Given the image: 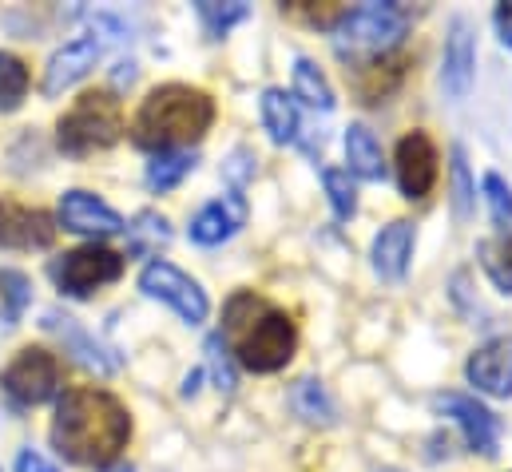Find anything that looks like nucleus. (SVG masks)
Returning a JSON list of instances; mask_svg holds the SVG:
<instances>
[{
  "label": "nucleus",
  "mask_w": 512,
  "mask_h": 472,
  "mask_svg": "<svg viewBox=\"0 0 512 472\" xmlns=\"http://www.w3.org/2000/svg\"><path fill=\"white\" fill-rule=\"evenodd\" d=\"M96 60H100V40L96 36H80V40L64 44L44 68V96H60L72 84H80L96 68Z\"/></svg>",
  "instance_id": "obj_15"
},
{
  "label": "nucleus",
  "mask_w": 512,
  "mask_h": 472,
  "mask_svg": "<svg viewBox=\"0 0 512 472\" xmlns=\"http://www.w3.org/2000/svg\"><path fill=\"white\" fill-rule=\"evenodd\" d=\"M346 163H350L354 175H362L370 183H378L385 175L382 147H378V139H374V131L366 123H350L346 127Z\"/></svg>",
  "instance_id": "obj_19"
},
{
  "label": "nucleus",
  "mask_w": 512,
  "mask_h": 472,
  "mask_svg": "<svg viewBox=\"0 0 512 472\" xmlns=\"http://www.w3.org/2000/svg\"><path fill=\"white\" fill-rule=\"evenodd\" d=\"M215 123V100L191 84H163L147 92L139 112L131 119V139L143 151H187L199 143Z\"/></svg>",
  "instance_id": "obj_3"
},
{
  "label": "nucleus",
  "mask_w": 512,
  "mask_h": 472,
  "mask_svg": "<svg viewBox=\"0 0 512 472\" xmlns=\"http://www.w3.org/2000/svg\"><path fill=\"white\" fill-rule=\"evenodd\" d=\"M104 472H135L131 465H116V469H104Z\"/></svg>",
  "instance_id": "obj_36"
},
{
  "label": "nucleus",
  "mask_w": 512,
  "mask_h": 472,
  "mask_svg": "<svg viewBox=\"0 0 512 472\" xmlns=\"http://www.w3.org/2000/svg\"><path fill=\"white\" fill-rule=\"evenodd\" d=\"M195 151H163V155H155L151 163H147V187L151 191H175L191 171H195Z\"/></svg>",
  "instance_id": "obj_22"
},
{
  "label": "nucleus",
  "mask_w": 512,
  "mask_h": 472,
  "mask_svg": "<svg viewBox=\"0 0 512 472\" xmlns=\"http://www.w3.org/2000/svg\"><path fill=\"white\" fill-rule=\"evenodd\" d=\"M56 238L52 215L40 207H24L12 199H0V246L4 250H44Z\"/></svg>",
  "instance_id": "obj_11"
},
{
  "label": "nucleus",
  "mask_w": 512,
  "mask_h": 472,
  "mask_svg": "<svg viewBox=\"0 0 512 472\" xmlns=\"http://www.w3.org/2000/svg\"><path fill=\"white\" fill-rule=\"evenodd\" d=\"M405 72H409V60L397 56V52L378 56V60H366V64H358V72H354V92H358L362 104H385V100L401 88Z\"/></svg>",
  "instance_id": "obj_17"
},
{
  "label": "nucleus",
  "mask_w": 512,
  "mask_h": 472,
  "mask_svg": "<svg viewBox=\"0 0 512 472\" xmlns=\"http://www.w3.org/2000/svg\"><path fill=\"white\" fill-rule=\"evenodd\" d=\"M485 199L493 207V219L501 223V231H509L512 223V191L501 175H485Z\"/></svg>",
  "instance_id": "obj_32"
},
{
  "label": "nucleus",
  "mask_w": 512,
  "mask_h": 472,
  "mask_svg": "<svg viewBox=\"0 0 512 472\" xmlns=\"http://www.w3.org/2000/svg\"><path fill=\"white\" fill-rule=\"evenodd\" d=\"M131 441L128 405L96 385H76L60 397L52 417V445L64 461L84 469H108Z\"/></svg>",
  "instance_id": "obj_1"
},
{
  "label": "nucleus",
  "mask_w": 512,
  "mask_h": 472,
  "mask_svg": "<svg viewBox=\"0 0 512 472\" xmlns=\"http://www.w3.org/2000/svg\"><path fill=\"white\" fill-rule=\"evenodd\" d=\"M124 274V258L116 254V250H108V246H76V250H68V254H60L56 262H52V278H56V286L64 290V294H72V298H88V294H96L100 286H108V282H116Z\"/></svg>",
  "instance_id": "obj_7"
},
{
  "label": "nucleus",
  "mask_w": 512,
  "mask_h": 472,
  "mask_svg": "<svg viewBox=\"0 0 512 472\" xmlns=\"http://www.w3.org/2000/svg\"><path fill=\"white\" fill-rule=\"evenodd\" d=\"M473 72H477V44H473V28L465 16H457L449 24V40H445V56H441V88L449 100H465L473 88Z\"/></svg>",
  "instance_id": "obj_12"
},
{
  "label": "nucleus",
  "mask_w": 512,
  "mask_h": 472,
  "mask_svg": "<svg viewBox=\"0 0 512 472\" xmlns=\"http://www.w3.org/2000/svg\"><path fill=\"white\" fill-rule=\"evenodd\" d=\"M282 12L314 24V28H338L346 16H350V4H338V0H326V4H314V0H294V4H282Z\"/></svg>",
  "instance_id": "obj_27"
},
{
  "label": "nucleus",
  "mask_w": 512,
  "mask_h": 472,
  "mask_svg": "<svg viewBox=\"0 0 512 472\" xmlns=\"http://www.w3.org/2000/svg\"><path fill=\"white\" fill-rule=\"evenodd\" d=\"M28 96V64L12 52H0V112H16Z\"/></svg>",
  "instance_id": "obj_24"
},
{
  "label": "nucleus",
  "mask_w": 512,
  "mask_h": 472,
  "mask_svg": "<svg viewBox=\"0 0 512 472\" xmlns=\"http://www.w3.org/2000/svg\"><path fill=\"white\" fill-rule=\"evenodd\" d=\"M60 227L72 235L108 238L124 231V219L104 199H96L92 191H64L60 195Z\"/></svg>",
  "instance_id": "obj_13"
},
{
  "label": "nucleus",
  "mask_w": 512,
  "mask_h": 472,
  "mask_svg": "<svg viewBox=\"0 0 512 472\" xmlns=\"http://www.w3.org/2000/svg\"><path fill=\"white\" fill-rule=\"evenodd\" d=\"M433 405L457 421V429L465 433V445L473 453H481L485 461H493L501 449H497V433H501V421L477 401V397H465V393H437Z\"/></svg>",
  "instance_id": "obj_10"
},
{
  "label": "nucleus",
  "mask_w": 512,
  "mask_h": 472,
  "mask_svg": "<svg viewBox=\"0 0 512 472\" xmlns=\"http://www.w3.org/2000/svg\"><path fill=\"white\" fill-rule=\"evenodd\" d=\"M258 112H262V127L270 131L274 143H294L298 139V131H302L298 108L282 88H266L262 100H258Z\"/></svg>",
  "instance_id": "obj_20"
},
{
  "label": "nucleus",
  "mask_w": 512,
  "mask_h": 472,
  "mask_svg": "<svg viewBox=\"0 0 512 472\" xmlns=\"http://www.w3.org/2000/svg\"><path fill=\"white\" fill-rule=\"evenodd\" d=\"M139 290H143L147 298L167 302L187 326H199V322H207V314H211V302H207L203 286H199L191 274H183L179 266L163 262V258H155V262L143 266V274H139Z\"/></svg>",
  "instance_id": "obj_8"
},
{
  "label": "nucleus",
  "mask_w": 512,
  "mask_h": 472,
  "mask_svg": "<svg viewBox=\"0 0 512 472\" xmlns=\"http://www.w3.org/2000/svg\"><path fill=\"white\" fill-rule=\"evenodd\" d=\"M16 472H56L40 453H32V449H24L20 457H16Z\"/></svg>",
  "instance_id": "obj_34"
},
{
  "label": "nucleus",
  "mask_w": 512,
  "mask_h": 472,
  "mask_svg": "<svg viewBox=\"0 0 512 472\" xmlns=\"http://www.w3.org/2000/svg\"><path fill=\"white\" fill-rule=\"evenodd\" d=\"M385 472H393V469H385Z\"/></svg>",
  "instance_id": "obj_37"
},
{
  "label": "nucleus",
  "mask_w": 512,
  "mask_h": 472,
  "mask_svg": "<svg viewBox=\"0 0 512 472\" xmlns=\"http://www.w3.org/2000/svg\"><path fill=\"white\" fill-rule=\"evenodd\" d=\"M207 354H211V365H215V381H219V389H227V393H231V389H235V369H231V365H227V350H223V338H211V342H207Z\"/></svg>",
  "instance_id": "obj_33"
},
{
  "label": "nucleus",
  "mask_w": 512,
  "mask_h": 472,
  "mask_svg": "<svg viewBox=\"0 0 512 472\" xmlns=\"http://www.w3.org/2000/svg\"><path fill=\"white\" fill-rule=\"evenodd\" d=\"M465 377L477 393L489 397H512V338H493L469 357Z\"/></svg>",
  "instance_id": "obj_14"
},
{
  "label": "nucleus",
  "mask_w": 512,
  "mask_h": 472,
  "mask_svg": "<svg viewBox=\"0 0 512 472\" xmlns=\"http://www.w3.org/2000/svg\"><path fill=\"white\" fill-rule=\"evenodd\" d=\"M28 298H32L28 278L16 274V270H0V322H4V326H12V322L24 314Z\"/></svg>",
  "instance_id": "obj_28"
},
{
  "label": "nucleus",
  "mask_w": 512,
  "mask_h": 472,
  "mask_svg": "<svg viewBox=\"0 0 512 472\" xmlns=\"http://www.w3.org/2000/svg\"><path fill=\"white\" fill-rule=\"evenodd\" d=\"M294 96H298L302 104L318 108V112H330V108H334V88H330L326 72H322L314 60H306V56L294 60Z\"/></svg>",
  "instance_id": "obj_21"
},
{
  "label": "nucleus",
  "mask_w": 512,
  "mask_h": 472,
  "mask_svg": "<svg viewBox=\"0 0 512 472\" xmlns=\"http://www.w3.org/2000/svg\"><path fill=\"white\" fill-rule=\"evenodd\" d=\"M243 223H247V199H243L239 191H227L223 199L207 203V207L191 219V242H199V246H219V242L239 235Z\"/></svg>",
  "instance_id": "obj_16"
},
{
  "label": "nucleus",
  "mask_w": 512,
  "mask_h": 472,
  "mask_svg": "<svg viewBox=\"0 0 512 472\" xmlns=\"http://www.w3.org/2000/svg\"><path fill=\"white\" fill-rule=\"evenodd\" d=\"M437 163H441V155H437V147H433V139L425 131L401 135V143L393 151V171H397V187H401V195L409 203L413 199H425L433 191V183L441 175Z\"/></svg>",
  "instance_id": "obj_9"
},
{
  "label": "nucleus",
  "mask_w": 512,
  "mask_h": 472,
  "mask_svg": "<svg viewBox=\"0 0 512 472\" xmlns=\"http://www.w3.org/2000/svg\"><path fill=\"white\" fill-rule=\"evenodd\" d=\"M370 258H374V270L382 274L385 282H397V278H405V270H409V258H413V223L397 219V223L382 227V231H378V238H374V250H370Z\"/></svg>",
  "instance_id": "obj_18"
},
{
  "label": "nucleus",
  "mask_w": 512,
  "mask_h": 472,
  "mask_svg": "<svg viewBox=\"0 0 512 472\" xmlns=\"http://www.w3.org/2000/svg\"><path fill=\"white\" fill-rule=\"evenodd\" d=\"M60 381H64L60 357L40 350V346L20 350L8 361V369L0 373V389L16 405H44V401H52L60 393Z\"/></svg>",
  "instance_id": "obj_6"
},
{
  "label": "nucleus",
  "mask_w": 512,
  "mask_h": 472,
  "mask_svg": "<svg viewBox=\"0 0 512 472\" xmlns=\"http://www.w3.org/2000/svg\"><path fill=\"white\" fill-rule=\"evenodd\" d=\"M413 24V8L397 4V0H374V4H362V8H350V16L334 28L338 32V56L346 60H378L389 56L405 32Z\"/></svg>",
  "instance_id": "obj_4"
},
{
  "label": "nucleus",
  "mask_w": 512,
  "mask_h": 472,
  "mask_svg": "<svg viewBox=\"0 0 512 472\" xmlns=\"http://www.w3.org/2000/svg\"><path fill=\"white\" fill-rule=\"evenodd\" d=\"M247 12H251L247 4H211V0L199 4V16H203V24H207L211 36H227V28L239 24V20H247Z\"/></svg>",
  "instance_id": "obj_30"
},
{
  "label": "nucleus",
  "mask_w": 512,
  "mask_h": 472,
  "mask_svg": "<svg viewBox=\"0 0 512 472\" xmlns=\"http://www.w3.org/2000/svg\"><path fill=\"white\" fill-rule=\"evenodd\" d=\"M124 231L131 235V250H135V254H151V250H159V246L171 242L167 219H163V215H151V211H143V215L135 219V227H124Z\"/></svg>",
  "instance_id": "obj_29"
},
{
  "label": "nucleus",
  "mask_w": 512,
  "mask_h": 472,
  "mask_svg": "<svg viewBox=\"0 0 512 472\" xmlns=\"http://www.w3.org/2000/svg\"><path fill=\"white\" fill-rule=\"evenodd\" d=\"M223 342L251 373H278L298 350L294 318L255 290H235L223 306Z\"/></svg>",
  "instance_id": "obj_2"
},
{
  "label": "nucleus",
  "mask_w": 512,
  "mask_h": 472,
  "mask_svg": "<svg viewBox=\"0 0 512 472\" xmlns=\"http://www.w3.org/2000/svg\"><path fill=\"white\" fill-rule=\"evenodd\" d=\"M453 211H457V219H469V211H473L469 163H465V151H461V147L453 151Z\"/></svg>",
  "instance_id": "obj_31"
},
{
  "label": "nucleus",
  "mask_w": 512,
  "mask_h": 472,
  "mask_svg": "<svg viewBox=\"0 0 512 472\" xmlns=\"http://www.w3.org/2000/svg\"><path fill=\"white\" fill-rule=\"evenodd\" d=\"M322 183H326V195H330V207H334V219L346 223L354 219L358 211V187L350 183V171H338V167H326L322 171Z\"/></svg>",
  "instance_id": "obj_25"
},
{
  "label": "nucleus",
  "mask_w": 512,
  "mask_h": 472,
  "mask_svg": "<svg viewBox=\"0 0 512 472\" xmlns=\"http://www.w3.org/2000/svg\"><path fill=\"white\" fill-rule=\"evenodd\" d=\"M124 135V108L112 92H84L56 123V143L64 155H96L116 147Z\"/></svg>",
  "instance_id": "obj_5"
},
{
  "label": "nucleus",
  "mask_w": 512,
  "mask_h": 472,
  "mask_svg": "<svg viewBox=\"0 0 512 472\" xmlns=\"http://www.w3.org/2000/svg\"><path fill=\"white\" fill-rule=\"evenodd\" d=\"M294 409H298L306 421H322V425L334 421V409H330L326 389H322L318 377H302V381L294 385Z\"/></svg>",
  "instance_id": "obj_26"
},
{
  "label": "nucleus",
  "mask_w": 512,
  "mask_h": 472,
  "mask_svg": "<svg viewBox=\"0 0 512 472\" xmlns=\"http://www.w3.org/2000/svg\"><path fill=\"white\" fill-rule=\"evenodd\" d=\"M497 32H501V44L512 48V4H497Z\"/></svg>",
  "instance_id": "obj_35"
},
{
  "label": "nucleus",
  "mask_w": 512,
  "mask_h": 472,
  "mask_svg": "<svg viewBox=\"0 0 512 472\" xmlns=\"http://www.w3.org/2000/svg\"><path fill=\"white\" fill-rule=\"evenodd\" d=\"M477 254H481L485 274L493 278V286H497L501 294H512V235L509 231H501V235H493V238H481V242H477Z\"/></svg>",
  "instance_id": "obj_23"
}]
</instances>
